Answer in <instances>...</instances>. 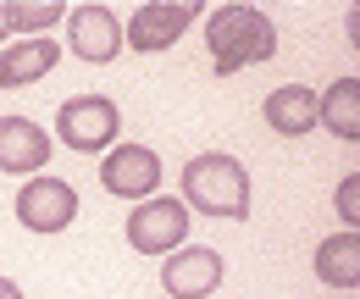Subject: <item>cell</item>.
<instances>
[{"mask_svg": "<svg viewBox=\"0 0 360 299\" xmlns=\"http://www.w3.org/2000/svg\"><path fill=\"white\" fill-rule=\"evenodd\" d=\"M161 155L150 150V144H111L105 155H100V189L105 194H117V200H150L155 189H161Z\"/></svg>", "mask_w": 360, "mask_h": 299, "instance_id": "obj_6", "label": "cell"}, {"mask_svg": "<svg viewBox=\"0 0 360 299\" xmlns=\"http://www.w3.org/2000/svg\"><path fill=\"white\" fill-rule=\"evenodd\" d=\"M316 277L327 288H355L360 283V238L355 233H333L316 244Z\"/></svg>", "mask_w": 360, "mask_h": 299, "instance_id": "obj_14", "label": "cell"}, {"mask_svg": "<svg viewBox=\"0 0 360 299\" xmlns=\"http://www.w3.org/2000/svg\"><path fill=\"white\" fill-rule=\"evenodd\" d=\"M67 50L89 67H105L122 56V17L111 6H72L67 11Z\"/></svg>", "mask_w": 360, "mask_h": 299, "instance_id": "obj_8", "label": "cell"}, {"mask_svg": "<svg viewBox=\"0 0 360 299\" xmlns=\"http://www.w3.org/2000/svg\"><path fill=\"white\" fill-rule=\"evenodd\" d=\"M56 61H61V44L50 39H22V44H6L0 50V89H28L50 78L56 72Z\"/></svg>", "mask_w": 360, "mask_h": 299, "instance_id": "obj_12", "label": "cell"}, {"mask_svg": "<svg viewBox=\"0 0 360 299\" xmlns=\"http://www.w3.org/2000/svg\"><path fill=\"white\" fill-rule=\"evenodd\" d=\"M178 194H183V211H205V216H222V222H244V216H250V172H244L238 155L205 150V155L183 161Z\"/></svg>", "mask_w": 360, "mask_h": 299, "instance_id": "obj_1", "label": "cell"}, {"mask_svg": "<svg viewBox=\"0 0 360 299\" xmlns=\"http://www.w3.org/2000/svg\"><path fill=\"white\" fill-rule=\"evenodd\" d=\"M56 133H61V144L78 150V155H105V150L117 144V133H122V111H117L111 94H72V100L56 111Z\"/></svg>", "mask_w": 360, "mask_h": 299, "instance_id": "obj_3", "label": "cell"}, {"mask_svg": "<svg viewBox=\"0 0 360 299\" xmlns=\"http://www.w3.org/2000/svg\"><path fill=\"white\" fill-rule=\"evenodd\" d=\"M0 299H22V288H17L11 277H0Z\"/></svg>", "mask_w": 360, "mask_h": 299, "instance_id": "obj_17", "label": "cell"}, {"mask_svg": "<svg viewBox=\"0 0 360 299\" xmlns=\"http://www.w3.org/2000/svg\"><path fill=\"white\" fill-rule=\"evenodd\" d=\"M183 238H188V211L172 194H150L128 211V244L139 255H172L183 250Z\"/></svg>", "mask_w": 360, "mask_h": 299, "instance_id": "obj_5", "label": "cell"}, {"mask_svg": "<svg viewBox=\"0 0 360 299\" xmlns=\"http://www.w3.org/2000/svg\"><path fill=\"white\" fill-rule=\"evenodd\" d=\"M222 255L217 250H205V244H183L172 255L161 260V288L172 299H211L222 288Z\"/></svg>", "mask_w": 360, "mask_h": 299, "instance_id": "obj_9", "label": "cell"}, {"mask_svg": "<svg viewBox=\"0 0 360 299\" xmlns=\"http://www.w3.org/2000/svg\"><path fill=\"white\" fill-rule=\"evenodd\" d=\"M200 17V6H172V0H144L134 17L122 23V44L139 56H161L183 39V28Z\"/></svg>", "mask_w": 360, "mask_h": 299, "instance_id": "obj_7", "label": "cell"}, {"mask_svg": "<svg viewBox=\"0 0 360 299\" xmlns=\"http://www.w3.org/2000/svg\"><path fill=\"white\" fill-rule=\"evenodd\" d=\"M50 161V133L34 117H0V172L39 177Z\"/></svg>", "mask_w": 360, "mask_h": 299, "instance_id": "obj_10", "label": "cell"}, {"mask_svg": "<svg viewBox=\"0 0 360 299\" xmlns=\"http://www.w3.org/2000/svg\"><path fill=\"white\" fill-rule=\"evenodd\" d=\"M6 23L17 28V34H28V39H45L50 23H67V6L61 0H39V6H6Z\"/></svg>", "mask_w": 360, "mask_h": 299, "instance_id": "obj_15", "label": "cell"}, {"mask_svg": "<svg viewBox=\"0 0 360 299\" xmlns=\"http://www.w3.org/2000/svg\"><path fill=\"white\" fill-rule=\"evenodd\" d=\"M6 34H11V23H6V6H0V39H6Z\"/></svg>", "mask_w": 360, "mask_h": 299, "instance_id": "obj_18", "label": "cell"}, {"mask_svg": "<svg viewBox=\"0 0 360 299\" xmlns=\"http://www.w3.org/2000/svg\"><path fill=\"white\" fill-rule=\"evenodd\" d=\"M333 205H338V216H344V222H349V233H355V222H360V172H349V177L338 183Z\"/></svg>", "mask_w": 360, "mask_h": 299, "instance_id": "obj_16", "label": "cell"}, {"mask_svg": "<svg viewBox=\"0 0 360 299\" xmlns=\"http://www.w3.org/2000/svg\"><path fill=\"white\" fill-rule=\"evenodd\" d=\"M316 128H327L344 144H360V78H338L316 94Z\"/></svg>", "mask_w": 360, "mask_h": 299, "instance_id": "obj_13", "label": "cell"}, {"mask_svg": "<svg viewBox=\"0 0 360 299\" xmlns=\"http://www.w3.org/2000/svg\"><path fill=\"white\" fill-rule=\"evenodd\" d=\"M205 44H211V61L217 72H244V67H261L277 56V23H271L261 6H217L205 17Z\"/></svg>", "mask_w": 360, "mask_h": 299, "instance_id": "obj_2", "label": "cell"}, {"mask_svg": "<svg viewBox=\"0 0 360 299\" xmlns=\"http://www.w3.org/2000/svg\"><path fill=\"white\" fill-rule=\"evenodd\" d=\"M261 117H266V128L277 139H305L316 128V89L305 84H277L261 100Z\"/></svg>", "mask_w": 360, "mask_h": 299, "instance_id": "obj_11", "label": "cell"}, {"mask_svg": "<svg viewBox=\"0 0 360 299\" xmlns=\"http://www.w3.org/2000/svg\"><path fill=\"white\" fill-rule=\"evenodd\" d=\"M17 222H22L28 233H39V238L67 233V227L78 222V189H72L67 177H50V172L28 177V183L17 189Z\"/></svg>", "mask_w": 360, "mask_h": 299, "instance_id": "obj_4", "label": "cell"}]
</instances>
